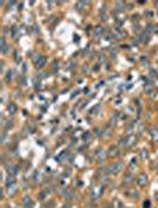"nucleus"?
<instances>
[{
	"instance_id": "f257e3e1",
	"label": "nucleus",
	"mask_w": 158,
	"mask_h": 208,
	"mask_svg": "<svg viewBox=\"0 0 158 208\" xmlns=\"http://www.w3.org/2000/svg\"><path fill=\"white\" fill-rule=\"evenodd\" d=\"M135 144V137L134 136H127L126 138H124V139H121L120 140V145L121 146H132V145H134Z\"/></svg>"
},
{
	"instance_id": "f03ea898",
	"label": "nucleus",
	"mask_w": 158,
	"mask_h": 208,
	"mask_svg": "<svg viewBox=\"0 0 158 208\" xmlns=\"http://www.w3.org/2000/svg\"><path fill=\"white\" fill-rule=\"evenodd\" d=\"M109 169H111L109 171H111L112 174H118V173H120V171L124 169V163H123V162H116V163H114Z\"/></svg>"
},
{
	"instance_id": "7ed1b4c3",
	"label": "nucleus",
	"mask_w": 158,
	"mask_h": 208,
	"mask_svg": "<svg viewBox=\"0 0 158 208\" xmlns=\"http://www.w3.org/2000/svg\"><path fill=\"white\" fill-rule=\"evenodd\" d=\"M137 183H138L139 186H146L147 176L145 175V174H140V175L138 176V178H137Z\"/></svg>"
},
{
	"instance_id": "20e7f679",
	"label": "nucleus",
	"mask_w": 158,
	"mask_h": 208,
	"mask_svg": "<svg viewBox=\"0 0 158 208\" xmlns=\"http://www.w3.org/2000/svg\"><path fill=\"white\" fill-rule=\"evenodd\" d=\"M101 194H102V189L101 188H95V189L91 191V197H93V200L99 199V197L101 196Z\"/></svg>"
},
{
	"instance_id": "39448f33",
	"label": "nucleus",
	"mask_w": 158,
	"mask_h": 208,
	"mask_svg": "<svg viewBox=\"0 0 158 208\" xmlns=\"http://www.w3.org/2000/svg\"><path fill=\"white\" fill-rule=\"evenodd\" d=\"M17 110H18V107H17V105L16 104H10L8 105V107H7V111H8V113L10 114H16L17 113Z\"/></svg>"
},
{
	"instance_id": "423d86ee",
	"label": "nucleus",
	"mask_w": 158,
	"mask_h": 208,
	"mask_svg": "<svg viewBox=\"0 0 158 208\" xmlns=\"http://www.w3.org/2000/svg\"><path fill=\"white\" fill-rule=\"evenodd\" d=\"M45 62H46V58H45L44 56H41L38 58V61L36 62V66L38 67V68H43L45 66Z\"/></svg>"
},
{
	"instance_id": "0eeeda50",
	"label": "nucleus",
	"mask_w": 158,
	"mask_h": 208,
	"mask_svg": "<svg viewBox=\"0 0 158 208\" xmlns=\"http://www.w3.org/2000/svg\"><path fill=\"white\" fill-rule=\"evenodd\" d=\"M102 32H103L102 26L98 25V26H95V27H94V35H95V37H96V38H99V37L102 35Z\"/></svg>"
},
{
	"instance_id": "6e6552de",
	"label": "nucleus",
	"mask_w": 158,
	"mask_h": 208,
	"mask_svg": "<svg viewBox=\"0 0 158 208\" xmlns=\"http://www.w3.org/2000/svg\"><path fill=\"white\" fill-rule=\"evenodd\" d=\"M150 134L152 136V138L158 139V129L156 127V126H152V127H150Z\"/></svg>"
},
{
	"instance_id": "1a4fd4ad",
	"label": "nucleus",
	"mask_w": 158,
	"mask_h": 208,
	"mask_svg": "<svg viewBox=\"0 0 158 208\" xmlns=\"http://www.w3.org/2000/svg\"><path fill=\"white\" fill-rule=\"evenodd\" d=\"M105 157H106V152H105V151L99 150V151L96 152V158H98V161H99V162H102V161L105 159Z\"/></svg>"
},
{
	"instance_id": "9d476101",
	"label": "nucleus",
	"mask_w": 158,
	"mask_h": 208,
	"mask_svg": "<svg viewBox=\"0 0 158 208\" xmlns=\"http://www.w3.org/2000/svg\"><path fill=\"white\" fill-rule=\"evenodd\" d=\"M140 42H143V43H146V42H149V39H150V37H149V33L147 32H141L140 33Z\"/></svg>"
},
{
	"instance_id": "9b49d317",
	"label": "nucleus",
	"mask_w": 158,
	"mask_h": 208,
	"mask_svg": "<svg viewBox=\"0 0 158 208\" xmlns=\"http://www.w3.org/2000/svg\"><path fill=\"white\" fill-rule=\"evenodd\" d=\"M0 43H1V46H0L1 51H2V52H6V51H7V44H6V41H5V38H4V37H1Z\"/></svg>"
},
{
	"instance_id": "f8f14e48",
	"label": "nucleus",
	"mask_w": 158,
	"mask_h": 208,
	"mask_svg": "<svg viewBox=\"0 0 158 208\" xmlns=\"http://www.w3.org/2000/svg\"><path fill=\"white\" fill-rule=\"evenodd\" d=\"M23 203H24V206H25V207H27V206H32V200H31V197L30 196H25L24 199H23Z\"/></svg>"
},
{
	"instance_id": "ddd939ff",
	"label": "nucleus",
	"mask_w": 158,
	"mask_h": 208,
	"mask_svg": "<svg viewBox=\"0 0 158 208\" xmlns=\"http://www.w3.org/2000/svg\"><path fill=\"white\" fill-rule=\"evenodd\" d=\"M152 88H153V85H152V83H146V85L144 86V92H145L146 94H151V93H152Z\"/></svg>"
},
{
	"instance_id": "4468645a",
	"label": "nucleus",
	"mask_w": 158,
	"mask_h": 208,
	"mask_svg": "<svg viewBox=\"0 0 158 208\" xmlns=\"http://www.w3.org/2000/svg\"><path fill=\"white\" fill-rule=\"evenodd\" d=\"M87 4H88V2H86V1H77L75 7H76L79 11H81V10H83V9L86 7V5H87Z\"/></svg>"
},
{
	"instance_id": "2eb2a0df",
	"label": "nucleus",
	"mask_w": 158,
	"mask_h": 208,
	"mask_svg": "<svg viewBox=\"0 0 158 208\" xmlns=\"http://www.w3.org/2000/svg\"><path fill=\"white\" fill-rule=\"evenodd\" d=\"M125 9V2L124 1H118L116 2V11H123Z\"/></svg>"
},
{
	"instance_id": "dca6fc26",
	"label": "nucleus",
	"mask_w": 158,
	"mask_h": 208,
	"mask_svg": "<svg viewBox=\"0 0 158 208\" xmlns=\"http://www.w3.org/2000/svg\"><path fill=\"white\" fill-rule=\"evenodd\" d=\"M116 37H118V38L126 37V32H125L124 30H121V29H118V30H116Z\"/></svg>"
},
{
	"instance_id": "f3484780",
	"label": "nucleus",
	"mask_w": 158,
	"mask_h": 208,
	"mask_svg": "<svg viewBox=\"0 0 158 208\" xmlns=\"http://www.w3.org/2000/svg\"><path fill=\"white\" fill-rule=\"evenodd\" d=\"M66 197H67L68 200H73V199H74V193H73L70 189H67V190H66Z\"/></svg>"
},
{
	"instance_id": "a211bd4d",
	"label": "nucleus",
	"mask_w": 158,
	"mask_h": 208,
	"mask_svg": "<svg viewBox=\"0 0 158 208\" xmlns=\"http://www.w3.org/2000/svg\"><path fill=\"white\" fill-rule=\"evenodd\" d=\"M67 155H68L67 151H64V152H62V153H59V155L57 156V161H58V162H62V161H63V159H64V158L67 157Z\"/></svg>"
},
{
	"instance_id": "6ab92c4d",
	"label": "nucleus",
	"mask_w": 158,
	"mask_h": 208,
	"mask_svg": "<svg viewBox=\"0 0 158 208\" xmlns=\"http://www.w3.org/2000/svg\"><path fill=\"white\" fill-rule=\"evenodd\" d=\"M7 171L11 173V174H16V173H17V166H14V165H8V166H7Z\"/></svg>"
},
{
	"instance_id": "aec40b11",
	"label": "nucleus",
	"mask_w": 158,
	"mask_h": 208,
	"mask_svg": "<svg viewBox=\"0 0 158 208\" xmlns=\"http://www.w3.org/2000/svg\"><path fill=\"white\" fill-rule=\"evenodd\" d=\"M18 31H19V29H18L17 26H13V27L11 29V33H12V36H13L14 38L18 36Z\"/></svg>"
},
{
	"instance_id": "412c9836",
	"label": "nucleus",
	"mask_w": 158,
	"mask_h": 208,
	"mask_svg": "<svg viewBox=\"0 0 158 208\" xmlns=\"http://www.w3.org/2000/svg\"><path fill=\"white\" fill-rule=\"evenodd\" d=\"M109 155H111V156H116V155H118V149L114 147V146H112V147L109 149Z\"/></svg>"
},
{
	"instance_id": "4be33fe9",
	"label": "nucleus",
	"mask_w": 158,
	"mask_h": 208,
	"mask_svg": "<svg viewBox=\"0 0 158 208\" xmlns=\"http://www.w3.org/2000/svg\"><path fill=\"white\" fill-rule=\"evenodd\" d=\"M83 138H84V140H87L88 143L91 140V136H90L89 132H86V133H84V136H83Z\"/></svg>"
},
{
	"instance_id": "5701e85b",
	"label": "nucleus",
	"mask_w": 158,
	"mask_h": 208,
	"mask_svg": "<svg viewBox=\"0 0 158 208\" xmlns=\"http://www.w3.org/2000/svg\"><path fill=\"white\" fill-rule=\"evenodd\" d=\"M140 156H141V158H143V159H146L147 157H149V153H147L146 150H141V152H140Z\"/></svg>"
},
{
	"instance_id": "b1692460",
	"label": "nucleus",
	"mask_w": 158,
	"mask_h": 208,
	"mask_svg": "<svg viewBox=\"0 0 158 208\" xmlns=\"http://www.w3.org/2000/svg\"><path fill=\"white\" fill-rule=\"evenodd\" d=\"M7 186H11V184H13L14 183V177L13 176H8V178H7Z\"/></svg>"
},
{
	"instance_id": "393cba45",
	"label": "nucleus",
	"mask_w": 158,
	"mask_h": 208,
	"mask_svg": "<svg viewBox=\"0 0 158 208\" xmlns=\"http://www.w3.org/2000/svg\"><path fill=\"white\" fill-rule=\"evenodd\" d=\"M133 180V176L131 175V174H126V176H125V181L126 182H131Z\"/></svg>"
},
{
	"instance_id": "a878e982",
	"label": "nucleus",
	"mask_w": 158,
	"mask_h": 208,
	"mask_svg": "<svg viewBox=\"0 0 158 208\" xmlns=\"http://www.w3.org/2000/svg\"><path fill=\"white\" fill-rule=\"evenodd\" d=\"M8 193H10V194H14V193H16V187L13 186V184L8 186Z\"/></svg>"
},
{
	"instance_id": "bb28decb",
	"label": "nucleus",
	"mask_w": 158,
	"mask_h": 208,
	"mask_svg": "<svg viewBox=\"0 0 158 208\" xmlns=\"http://www.w3.org/2000/svg\"><path fill=\"white\" fill-rule=\"evenodd\" d=\"M19 82H20V85L25 86V85H26V80H25V77H24V76H20V77H19Z\"/></svg>"
},
{
	"instance_id": "cd10ccee",
	"label": "nucleus",
	"mask_w": 158,
	"mask_h": 208,
	"mask_svg": "<svg viewBox=\"0 0 158 208\" xmlns=\"http://www.w3.org/2000/svg\"><path fill=\"white\" fill-rule=\"evenodd\" d=\"M153 30H155V27H153L151 24H149V25H147V29H146V32H151V31H153Z\"/></svg>"
},
{
	"instance_id": "c85d7f7f",
	"label": "nucleus",
	"mask_w": 158,
	"mask_h": 208,
	"mask_svg": "<svg viewBox=\"0 0 158 208\" xmlns=\"http://www.w3.org/2000/svg\"><path fill=\"white\" fill-rule=\"evenodd\" d=\"M11 75H12V71H8V73H7V76L5 77V81H6V82H8V81H10V80H11Z\"/></svg>"
},
{
	"instance_id": "c756f323",
	"label": "nucleus",
	"mask_w": 158,
	"mask_h": 208,
	"mask_svg": "<svg viewBox=\"0 0 158 208\" xmlns=\"http://www.w3.org/2000/svg\"><path fill=\"white\" fill-rule=\"evenodd\" d=\"M99 60H100V62H101V63H103V62L106 61V58H105V56H103V55H100V56H99Z\"/></svg>"
},
{
	"instance_id": "7c9ffc66",
	"label": "nucleus",
	"mask_w": 158,
	"mask_h": 208,
	"mask_svg": "<svg viewBox=\"0 0 158 208\" xmlns=\"http://www.w3.org/2000/svg\"><path fill=\"white\" fill-rule=\"evenodd\" d=\"M16 62H20V56L18 55V52H16Z\"/></svg>"
},
{
	"instance_id": "2f4dec72",
	"label": "nucleus",
	"mask_w": 158,
	"mask_h": 208,
	"mask_svg": "<svg viewBox=\"0 0 158 208\" xmlns=\"http://www.w3.org/2000/svg\"><path fill=\"white\" fill-rule=\"evenodd\" d=\"M144 206H145V208H149V207H150V202H149V201H146V202L144 203Z\"/></svg>"
},
{
	"instance_id": "473e14b6",
	"label": "nucleus",
	"mask_w": 158,
	"mask_h": 208,
	"mask_svg": "<svg viewBox=\"0 0 158 208\" xmlns=\"http://www.w3.org/2000/svg\"><path fill=\"white\" fill-rule=\"evenodd\" d=\"M132 44L137 45V44H138V39H133V41H132Z\"/></svg>"
},
{
	"instance_id": "72a5a7b5",
	"label": "nucleus",
	"mask_w": 158,
	"mask_h": 208,
	"mask_svg": "<svg viewBox=\"0 0 158 208\" xmlns=\"http://www.w3.org/2000/svg\"><path fill=\"white\" fill-rule=\"evenodd\" d=\"M63 208H71V206H70V205H66Z\"/></svg>"
},
{
	"instance_id": "f704fd0d",
	"label": "nucleus",
	"mask_w": 158,
	"mask_h": 208,
	"mask_svg": "<svg viewBox=\"0 0 158 208\" xmlns=\"http://www.w3.org/2000/svg\"><path fill=\"white\" fill-rule=\"evenodd\" d=\"M155 6H156V7H157V9H158V0H157V1H156V2H155Z\"/></svg>"
},
{
	"instance_id": "c9c22d12",
	"label": "nucleus",
	"mask_w": 158,
	"mask_h": 208,
	"mask_svg": "<svg viewBox=\"0 0 158 208\" xmlns=\"http://www.w3.org/2000/svg\"><path fill=\"white\" fill-rule=\"evenodd\" d=\"M42 208H45V207H42Z\"/></svg>"
},
{
	"instance_id": "e433bc0d",
	"label": "nucleus",
	"mask_w": 158,
	"mask_h": 208,
	"mask_svg": "<svg viewBox=\"0 0 158 208\" xmlns=\"http://www.w3.org/2000/svg\"><path fill=\"white\" fill-rule=\"evenodd\" d=\"M157 92H158V89H157Z\"/></svg>"
}]
</instances>
